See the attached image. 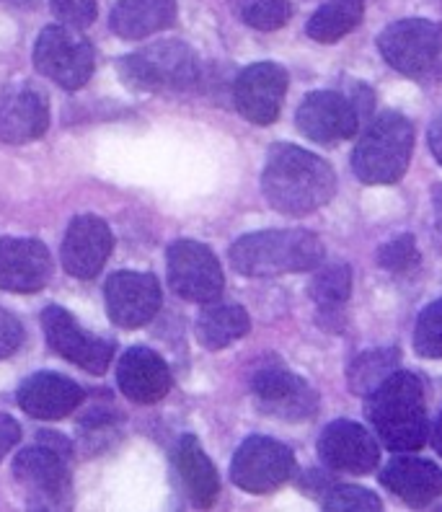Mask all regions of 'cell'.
<instances>
[{
  "label": "cell",
  "instance_id": "f1b7e54d",
  "mask_svg": "<svg viewBox=\"0 0 442 512\" xmlns=\"http://www.w3.org/2000/svg\"><path fill=\"white\" fill-rule=\"evenodd\" d=\"M236 11L249 24L251 29L259 32H274L290 21V0H236Z\"/></svg>",
  "mask_w": 442,
  "mask_h": 512
},
{
  "label": "cell",
  "instance_id": "f546056e",
  "mask_svg": "<svg viewBox=\"0 0 442 512\" xmlns=\"http://www.w3.org/2000/svg\"><path fill=\"white\" fill-rule=\"evenodd\" d=\"M414 350L427 360L442 357V300H435L419 316L417 329H414Z\"/></svg>",
  "mask_w": 442,
  "mask_h": 512
},
{
  "label": "cell",
  "instance_id": "5b68a950",
  "mask_svg": "<svg viewBox=\"0 0 442 512\" xmlns=\"http://www.w3.org/2000/svg\"><path fill=\"white\" fill-rule=\"evenodd\" d=\"M414 150V127L404 114L386 112L365 130L352 153V169L365 184H393L406 174Z\"/></svg>",
  "mask_w": 442,
  "mask_h": 512
},
{
  "label": "cell",
  "instance_id": "836d02e7",
  "mask_svg": "<svg viewBox=\"0 0 442 512\" xmlns=\"http://www.w3.org/2000/svg\"><path fill=\"white\" fill-rule=\"evenodd\" d=\"M24 342V326L11 311L0 308V360L11 357Z\"/></svg>",
  "mask_w": 442,
  "mask_h": 512
},
{
  "label": "cell",
  "instance_id": "83f0119b",
  "mask_svg": "<svg viewBox=\"0 0 442 512\" xmlns=\"http://www.w3.org/2000/svg\"><path fill=\"white\" fill-rule=\"evenodd\" d=\"M352 293V269L347 264H329L311 280V298L324 313L339 311Z\"/></svg>",
  "mask_w": 442,
  "mask_h": 512
},
{
  "label": "cell",
  "instance_id": "7a4b0ae2",
  "mask_svg": "<svg viewBox=\"0 0 442 512\" xmlns=\"http://www.w3.org/2000/svg\"><path fill=\"white\" fill-rule=\"evenodd\" d=\"M368 414L378 438L396 453L419 450L430 432L424 386L417 375L406 370H396L375 388Z\"/></svg>",
  "mask_w": 442,
  "mask_h": 512
},
{
  "label": "cell",
  "instance_id": "484cf974",
  "mask_svg": "<svg viewBox=\"0 0 442 512\" xmlns=\"http://www.w3.org/2000/svg\"><path fill=\"white\" fill-rule=\"evenodd\" d=\"M362 13H365V0H329L308 21V37L324 44L337 42L360 24Z\"/></svg>",
  "mask_w": 442,
  "mask_h": 512
},
{
  "label": "cell",
  "instance_id": "4fadbf2b",
  "mask_svg": "<svg viewBox=\"0 0 442 512\" xmlns=\"http://www.w3.org/2000/svg\"><path fill=\"white\" fill-rule=\"evenodd\" d=\"M104 298L106 311L114 324L122 329H140V326L150 324L153 316L161 311L163 290L156 275L125 269V272H114L106 280Z\"/></svg>",
  "mask_w": 442,
  "mask_h": 512
},
{
  "label": "cell",
  "instance_id": "e0dca14e",
  "mask_svg": "<svg viewBox=\"0 0 442 512\" xmlns=\"http://www.w3.org/2000/svg\"><path fill=\"white\" fill-rule=\"evenodd\" d=\"M318 456L329 469L360 476L378 466L380 450L365 427L349 422V419H337L321 432Z\"/></svg>",
  "mask_w": 442,
  "mask_h": 512
},
{
  "label": "cell",
  "instance_id": "7402d4cb",
  "mask_svg": "<svg viewBox=\"0 0 442 512\" xmlns=\"http://www.w3.org/2000/svg\"><path fill=\"white\" fill-rule=\"evenodd\" d=\"M380 481L411 507L430 505L442 494V471L424 458H393L380 474Z\"/></svg>",
  "mask_w": 442,
  "mask_h": 512
},
{
  "label": "cell",
  "instance_id": "1f68e13d",
  "mask_svg": "<svg viewBox=\"0 0 442 512\" xmlns=\"http://www.w3.org/2000/svg\"><path fill=\"white\" fill-rule=\"evenodd\" d=\"M378 264L393 275H409L411 269L419 267V249L414 236L401 233L393 241H388L383 249L378 251Z\"/></svg>",
  "mask_w": 442,
  "mask_h": 512
},
{
  "label": "cell",
  "instance_id": "cb8c5ba5",
  "mask_svg": "<svg viewBox=\"0 0 442 512\" xmlns=\"http://www.w3.org/2000/svg\"><path fill=\"white\" fill-rule=\"evenodd\" d=\"M176 21V0H117L112 32L122 39H145Z\"/></svg>",
  "mask_w": 442,
  "mask_h": 512
},
{
  "label": "cell",
  "instance_id": "d6a6232c",
  "mask_svg": "<svg viewBox=\"0 0 442 512\" xmlns=\"http://www.w3.org/2000/svg\"><path fill=\"white\" fill-rule=\"evenodd\" d=\"M50 6L63 24L83 29V26L94 24L99 0H50Z\"/></svg>",
  "mask_w": 442,
  "mask_h": 512
},
{
  "label": "cell",
  "instance_id": "4316f807",
  "mask_svg": "<svg viewBox=\"0 0 442 512\" xmlns=\"http://www.w3.org/2000/svg\"><path fill=\"white\" fill-rule=\"evenodd\" d=\"M396 370H399V352L396 350L362 352L355 357V363L349 365V388L357 396H370Z\"/></svg>",
  "mask_w": 442,
  "mask_h": 512
},
{
  "label": "cell",
  "instance_id": "9a60e30c",
  "mask_svg": "<svg viewBox=\"0 0 442 512\" xmlns=\"http://www.w3.org/2000/svg\"><path fill=\"white\" fill-rule=\"evenodd\" d=\"M285 94L287 73L277 63L249 65L233 86L236 109L254 125H272L280 117Z\"/></svg>",
  "mask_w": 442,
  "mask_h": 512
},
{
  "label": "cell",
  "instance_id": "5bb4252c",
  "mask_svg": "<svg viewBox=\"0 0 442 512\" xmlns=\"http://www.w3.org/2000/svg\"><path fill=\"white\" fill-rule=\"evenodd\" d=\"M50 127L47 96L32 83H11L0 91V140L24 145L39 140Z\"/></svg>",
  "mask_w": 442,
  "mask_h": 512
},
{
  "label": "cell",
  "instance_id": "d4e9b609",
  "mask_svg": "<svg viewBox=\"0 0 442 512\" xmlns=\"http://www.w3.org/2000/svg\"><path fill=\"white\" fill-rule=\"evenodd\" d=\"M249 313L236 303L207 306L197 319V339L205 350H225L249 334Z\"/></svg>",
  "mask_w": 442,
  "mask_h": 512
},
{
  "label": "cell",
  "instance_id": "6da1fadb",
  "mask_svg": "<svg viewBox=\"0 0 442 512\" xmlns=\"http://www.w3.org/2000/svg\"><path fill=\"white\" fill-rule=\"evenodd\" d=\"M262 189L269 205L282 215H311L334 197L337 176L324 158L298 145H274L262 174Z\"/></svg>",
  "mask_w": 442,
  "mask_h": 512
},
{
  "label": "cell",
  "instance_id": "52a82bcc",
  "mask_svg": "<svg viewBox=\"0 0 442 512\" xmlns=\"http://www.w3.org/2000/svg\"><path fill=\"white\" fill-rule=\"evenodd\" d=\"M119 73L140 91H187L200 78V63L184 42H158L127 55Z\"/></svg>",
  "mask_w": 442,
  "mask_h": 512
},
{
  "label": "cell",
  "instance_id": "ba28073f",
  "mask_svg": "<svg viewBox=\"0 0 442 512\" xmlns=\"http://www.w3.org/2000/svg\"><path fill=\"white\" fill-rule=\"evenodd\" d=\"M34 65L57 86L78 91L94 75V47L75 26H47L34 47Z\"/></svg>",
  "mask_w": 442,
  "mask_h": 512
},
{
  "label": "cell",
  "instance_id": "44dd1931",
  "mask_svg": "<svg viewBox=\"0 0 442 512\" xmlns=\"http://www.w3.org/2000/svg\"><path fill=\"white\" fill-rule=\"evenodd\" d=\"M119 391L135 404H156L171 391V370L158 352L130 347L117 368Z\"/></svg>",
  "mask_w": 442,
  "mask_h": 512
},
{
  "label": "cell",
  "instance_id": "9c48e42d",
  "mask_svg": "<svg viewBox=\"0 0 442 512\" xmlns=\"http://www.w3.org/2000/svg\"><path fill=\"white\" fill-rule=\"evenodd\" d=\"M293 471V450L272 438H262V435L243 440L231 463L233 484L251 494H267L280 489L285 481H290Z\"/></svg>",
  "mask_w": 442,
  "mask_h": 512
},
{
  "label": "cell",
  "instance_id": "8fae6325",
  "mask_svg": "<svg viewBox=\"0 0 442 512\" xmlns=\"http://www.w3.org/2000/svg\"><path fill=\"white\" fill-rule=\"evenodd\" d=\"M42 329L47 344L57 355H63L78 368L88 370V373L101 375L106 373L109 363L114 357V342L112 339L96 337L91 331L83 329L78 321L70 316L65 308L50 306L42 311Z\"/></svg>",
  "mask_w": 442,
  "mask_h": 512
},
{
  "label": "cell",
  "instance_id": "4dcf8cb0",
  "mask_svg": "<svg viewBox=\"0 0 442 512\" xmlns=\"http://www.w3.org/2000/svg\"><path fill=\"white\" fill-rule=\"evenodd\" d=\"M324 510L331 512H378L383 510L378 494L362 487H329L321 497Z\"/></svg>",
  "mask_w": 442,
  "mask_h": 512
},
{
  "label": "cell",
  "instance_id": "7c38bea8",
  "mask_svg": "<svg viewBox=\"0 0 442 512\" xmlns=\"http://www.w3.org/2000/svg\"><path fill=\"white\" fill-rule=\"evenodd\" d=\"M256 406L264 414L285 422H308L318 412V396L300 375L282 365H267L251 378Z\"/></svg>",
  "mask_w": 442,
  "mask_h": 512
},
{
  "label": "cell",
  "instance_id": "3957f363",
  "mask_svg": "<svg viewBox=\"0 0 442 512\" xmlns=\"http://www.w3.org/2000/svg\"><path fill=\"white\" fill-rule=\"evenodd\" d=\"M324 244L311 231H262L238 238L231 246V264L246 277H277L316 269Z\"/></svg>",
  "mask_w": 442,
  "mask_h": 512
},
{
  "label": "cell",
  "instance_id": "2e32d148",
  "mask_svg": "<svg viewBox=\"0 0 442 512\" xmlns=\"http://www.w3.org/2000/svg\"><path fill=\"white\" fill-rule=\"evenodd\" d=\"M114 236L99 215H75L63 238V267L75 280H91L104 269Z\"/></svg>",
  "mask_w": 442,
  "mask_h": 512
},
{
  "label": "cell",
  "instance_id": "ac0fdd59",
  "mask_svg": "<svg viewBox=\"0 0 442 512\" xmlns=\"http://www.w3.org/2000/svg\"><path fill=\"white\" fill-rule=\"evenodd\" d=\"M298 130L313 143H339L352 138L360 130L352 101L337 91H313L303 99L298 109Z\"/></svg>",
  "mask_w": 442,
  "mask_h": 512
},
{
  "label": "cell",
  "instance_id": "e575fe53",
  "mask_svg": "<svg viewBox=\"0 0 442 512\" xmlns=\"http://www.w3.org/2000/svg\"><path fill=\"white\" fill-rule=\"evenodd\" d=\"M21 443V427L19 422L8 414H0V461Z\"/></svg>",
  "mask_w": 442,
  "mask_h": 512
},
{
  "label": "cell",
  "instance_id": "74e56055",
  "mask_svg": "<svg viewBox=\"0 0 442 512\" xmlns=\"http://www.w3.org/2000/svg\"><path fill=\"white\" fill-rule=\"evenodd\" d=\"M6 3H11V6H16V8H29V6H34L37 0H6Z\"/></svg>",
  "mask_w": 442,
  "mask_h": 512
},
{
  "label": "cell",
  "instance_id": "603a6c76",
  "mask_svg": "<svg viewBox=\"0 0 442 512\" xmlns=\"http://www.w3.org/2000/svg\"><path fill=\"white\" fill-rule=\"evenodd\" d=\"M176 474H179L181 484H184V492L189 494V500L197 507H210L212 502L218 500L220 492V479L218 471L212 466V461L207 458V453L202 450L200 440L194 435H184L176 445L174 453Z\"/></svg>",
  "mask_w": 442,
  "mask_h": 512
},
{
  "label": "cell",
  "instance_id": "30bf717a",
  "mask_svg": "<svg viewBox=\"0 0 442 512\" xmlns=\"http://www.w3.org/2000/svg\"><path fill=\"white\" fill-rule=\"evenodd\" d=\"M169 282L171 290L189 303H212L225 288L218 256L197 241H176L169 246Z\"/></svg>",
  "mask_w": 442,
  "mask_h": 512
},
{
  "label": "cell",
  "instance_id": "277c9868",
  "mask_svg": "<svg viewBox=\"0 0 442 512\" xmlns=\"http://www.w3.org/2000/svg\"><path fill=\"white\" fill-rule=\"evenodd\" d=\"M39 443L29 445L13 461V476L26 492L32 510H63L70 505V445L52 432H39Z\"/></svg>",
  "mask_w": 442,
  "mask_h": 512
},
{
  "label": "cell",
  "instance_id": "d6986e66",
  "mask_svg": "<svg viewBox=\"0 0 442 512\" xmlns=\"http://www.w3.org/2000/svg\"><path fill=\"white\" fill-rule=\"evenodd\" d=\"M52 277L50 251L37 238H0V288L39 293Z\"/></svg>",
  "mask_w": 442,
  "mask_h": 512
},
{
  "label": "cell",
  "instance_id": "8992f818",
  "mask_svg": "<svg viewBox=\"0 0 442 512\" xmlns=\"http://www.w3.org/2000/svg\"><path fill=\"white\" fill-rule=\"evenodd\" d=\"M391 68L414 81H442V24L427 19L396 21L378 37Z\"/></svg>",
  "mask_w": 442,
  "mask_h": 512
},
{
  "label": "cell",
  "instance_id": "d590c367",
  "mask_svg": "<svg viewBox=\"0 0 442 512\" xmlns=\"http://www.w3.org/2000/svg\"><path fill=\"white\" fill-rule=\"evenodd\" d=\"M430 150H432V156L437 158V163L442 166V114L432 122L430 127Z\"/></svg>",
  "mask_w": 442,
  "mask_h": 512
},
{
  "label": "cell",
  "instance_id": "8d00e7d4",
  "mask_svg": "<svg viewBox=\"0 0 442 512\" xmlns=\"http://www.w3.org/2000/svg\"><path fill=\"white\" fill-rule=\"evenodd\" d=\"M432 445H435V450L442 456V412L435 422V430H432Z\"/></svg>",
  "mask_w": 442,
  "mask_h": 512
},
{
  "label": "cell",
  "instance_id": "ffe728a7",
  "mask_svg": "<svg viewBox=\"0 0 442 512\" xmlns=\"http://www.w3.org/2000/svg\"><path fill=\"white\" fill-rule=\"evenodd\" d=\"M16 401L29 417L55 422L73 414L86 401V391L60 373H34L19 386Z\"/></svg>",
  "mask_w": 442,
  "mask_h": 512
}]
</instances>
